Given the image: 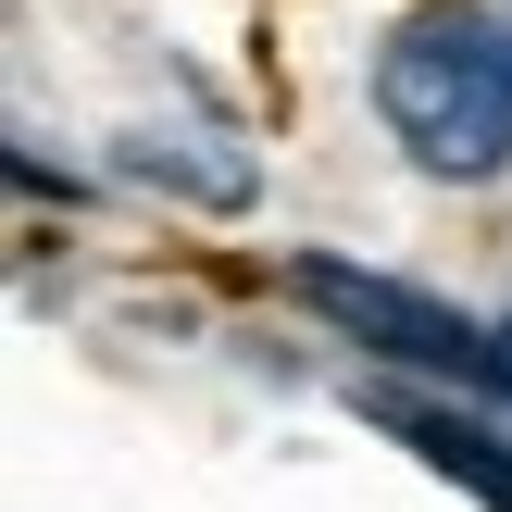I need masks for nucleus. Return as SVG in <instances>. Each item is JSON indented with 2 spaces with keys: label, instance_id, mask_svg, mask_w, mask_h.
Wrapping results in <instances>:
<instances>
[{
  "label": "nucleus",
  "instance_id": "nucleus-1",
  "mask_svg": "<svg viewBox=\"0 0 512 512\" xmlns=\"http://www.w3.org/2000/svg\"><path fill=\"white\" fill-rule=\"evenodd\" d=\"M375 113L438 188L512 175V13L500 0H425L375 50Z\"/></svg>",
  "mask_w": 512,
  "mask_h": 512
},
{
  "label": "nucleus",
  "instance_id": "nucleus-2",
  "mask_svg": "<svg viewBox=\"0 0 512 512\" xmlns=\"http://www.w3.org/2000/svg\"><path fill=\"white\" fill-rule=\"evenodd\" d=\"M300 300H313L338 338H363V350H388V363H413V375H438V388H475V400H500V325H475V313H450V300H425V288H400V275H363V263H300L288 275Z\"/></svg>",
  "mask_w": 512,
  "mask_h": 512
},
{
  "label": "nucleus",
  "instance_id": "nucleus-3",
  "mask_svg": "<svg viewBox=\"0 0 512 512\" xmlns=\"http://www.w3.org/2000/svg\"><path fill=\"white\" fill-rule=\"evenodd\" d=\"M363 425H388L413 463H438L450 488H475L488 512H512V438L463 400H425V388H363Z\"/></svg>",
  "mask_w": 512,
  "mask_h": 512
},
{
  "label": "nucleus",
  "instance_id": "nucleus-4",
  "mask_svg": "<svg viewBox=\"0 0 512 512\" xmlns=\"http://www.w3.org/2000/svg\"><path fill=\"white\" fill-rule=\"evenodd\" d=\"M113 175H138V188H163V200H200V213H250V200H263V163H250L225 125H125Z\"/></svg>",
  "mask_w": 512,
  "mask_h": 512
}]
</instances>
